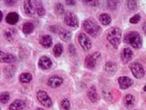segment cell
<instances>
[{
	"instance_id": "30",
	"label": "cell",
	"mask_w": 146,
	"mask_h": 110,
	"mask_svg": "<svg viewBox=\"0 0 146 110\" xmlns=\"http://www.w3.org/2000/svg\"><path fill=\"white\" fill-rule=\"evenodd\" d=\"M140 19H141V16L139 14H136L130 18V23H131L132 24H136L139 21Z\"/></svg>"
},
{
	"instance_id": "32",
	"label": "cell",
	"mask_w": 146,
	"mask_h": 110,
	"mask_svg": "<svg viewBox=\"0 0 146 110\" xmlns=\"http://www.w3.org/2000/svg\"><path fill=\"white\" fill-rule=\"evenodd\" d=\"M127 5L130 10H135L137 7V2L136 1H127Z\"/></svg>"
},
{
	"instance_id": "11",
	"label": "cell",
	"mask_w": 146,
	"mask_h": 110,
	"mask_svg": "<svg viewBox=\"0 0 146 110\" xmlns=\"http://www.w3.org/2000/svg\"><path fill=\"white\" fill-rule=\"evenodd\" d=\"M52 65L51 59L48 57L44 56L40 58L38 61V67L43 70H46L51 68Z\"/></svg>"
},
{
	"instance_id": "39",
	"label": "cell",
	"mask_w": 146,
	"mask_h": 110,
	"mask_svg": "<svg viewBox=\"0 0 146 110\" xmlns=\"http://www.w3.org/2000/svg\"><path fill=\"white\" fill-rule=\"evenodd\" d=\"M144 91H145V92H146V85L144 86Z\"/></svg>"
},
{
	"instance_id": "31",
	"label": "cell",
	"mask_w": 146,
	"mask_h": 110,
	"mask_svg": "<svg viewBox=\"0 0 146 110\" xmlns=\"http://www.w3.org/2000/svg\"><path fill=\"white\" fill-rule=\"evenodd\" d=\"M118 1H108V7L110 9V10H115L117 6Z\"/></svg>"
},
{
	"instance_id": "33",
	"label": "cell",
	"mask_w": 146,
	"mask_h": 110,
	"mask_svg": "<svg viewBox=\"0 0 146 110\" xmlns=\"http://www.w3.org/2000/svg\"><path fill=\"white\" fill-rule=\"evenodd\" d=\"M13 33L12 32L11 30H8V31H5V33H4V36L6 37V38L7 39H8L9 41L12 40L13 38V34H12Z\"/></svg>"
},
{
	"instance_id": "20",
	"label": "cell",
	"mask_w": 146,
	"mask_h": 110,
	"mask_svg": "<svg viewBox=\"0 0 146 110\" xmlns=\"http://www.w3.org/2000/svg\"><path fill=\"white\" fill-rule=\"evenodd\" d=\"M40 44L44 48H49L52 45V38L51 36L45 35L40 39Z\"/></svg>"
},
{
	"instance_id": "6",
	"label": "cell",
	"mask_w": 146,
	"mask_h": 110,
	"mask_svg": "<svg viewBox=\"0 0 146 110\" xmlns=\"http://www.w3.org/2000/svg\"><path fill=\"white\" fill-rule=\"evenodd\" d=\"M36 97H37L38 100L43 105V106L48 108L52 107V100L45 91H38L37 95H36Z\"/></svg>"
},
{
	"instance_id": "12",
	"label": "cell",
	"mask_w": 146,
	"mask_h": 110,
	"mask_svg": "<svg viewBox=\"0 0 146 110\" xmlns=\"http://www.w3.org/2000/svg\"><path fill=\"white\" fill-rule=\"evenodd\" d=\"M133 56V52H132V50L129 48H125L123 49L122 51L121 52V59L124 63H127L130 62L132 59Z\"/></svg>"
},
{
	"instance_id": "13",
	"label": "cell",
	"mask_w": 146,
	"mask_h": 110,
	"mask_svg": "<svg viewBox=\"0 0 146 110\" xmlns=\"http://www.w3.org/2000/svg\"><path fill=\"white\" fill-rule=\"evenodd\" d=\"M63 80L62 77L55 75L49 78L48 81V85L51 88H57L63 83Z\"/></svg>"
},
{
	"instance_id": "3",
	"label": "cell",
	"mask_w": 146,
	"mask_h": 110,
	"mask_svg": "<svg viewBox=\"0 0 146 110\" xmlns=\"http://www.w3.org/2000/svg\"><path fill=\"white\" fill-rule=\"evenodd\" d=\"M122 31L119 28H113L110 30L107 34V38L114 47L117 48L121 43Z\"/></svg>"
},
{
	"instance_id": "17",
	"label": "cell",
	"mask_w": 146,
	"mask_h": 110,
	"mask_svg": "<svg viewBox=\"0 0 146 110\" xmlns=\"http://www.w3.org/2000/svg\"><path fill=\"white\" fill-rule=\"evenodd\" d=\"M124 104L125 108L127 109H131L135 106V97L131 94L125 95V97L124 99Z\"/></svg>"
},
{
	"instance_id": "25",
	"label": "cell",
	"mask_w": 146,
	"mask_h": 110,
	"mask_svg": "<svg viewBox=\"0 0 146 110\" xmlns=\"http://www.w3.org/2000/svg\"><path fill=\"white\" fill-rule=\"evenodd\" d=\"M36 4V12L38 16H43L45 14V9L43 7L40 1H35Z\"/></svg>"
},
{
	"instance_id": "23",
	"label": "cell",
	"mask_w": 146,
	"mask_h": 110,
	"mask_svg": "<svg viewBox=\"0 0 146 110\" xmlns=\"http://www.w3.org/2000/svg\"><path fill=\"white\" fill-rule=\"evenodd\" d=\"M99 21L103 25L107 26L110 24L111 21V17L107 13H102L99 16Z\"/></svg>"
},
{
	"instance_id": "35",
	"label": "cell",
	"mask_w": 146,
	"mask_h": 110,
	"mask_svg": "<svg viewBox=\"0 0 146 110\" xmlns=\"http://www.w3.org/2000/svg\"><path fill=\"white\" fill-rule=\"evenodd\" d=\"M16 1H12V0H8V1H4V3H5V4H6L7 6H14L15 3H16Z\"/></svg>"
},
{
	"instance_id": "19",
	"label": "cell",
	"mask_w": 146,
	"mask_h": 110,
	"mask_svg": "<svg viewBox=\"0 0 146 110\" xmlns=\"http://www.w3.org/2000/svg\"><path fill=\"white\" fill-rule=\"evenodd\" d=\"M88 97L92 102H96L99 99V95L94 86L91 87L88 91Z\"/></svg>"
},
{
	"instance_id": "22",
	"label": "cell",
	"mask_w": 146,
	"mask_h": 110,
	"mask_svg": "<svg viewBox=\"0 0 146 110\" xmlns=\"http://www.w3.org/2000/svg\"><path fill=\"white\" fill-rule=\"evenodd\" d=\"M34 30V26L31 22H26L23 25V32L25 34H29L32 33Z\"/></svg>"
},
{
	"instance_id": "24",
	"label": "cell",
	"mask_w": 146,
	"mask_h": 110,
	"mask_svg": "<svg viewBox=\"0 0 146 110\" xmlns=\"http://www.w3.org/2000/svg\"><path fill=\"white\" fill-rule=\"evenodd\" d=\"M33 80V76L29 73H23L20 76V81L23 83H27Z\"/></svg>"
},
{
	"instance_id": "14",
	"label": "cell",
	"mask_w": 146,
	"mask_h": 110,
	"mask_svg": "<svg viewBox=\"0 0 146 110\" xmlns=\"http://www.w3.org/2000/svg\"><path fill=\"white\" fill-rule=\"evenodd\" d=\"M0 61L1 62L12 63L16 61V58L11 54L4 53L1 51L0 53Z\"/></svg>"
},
{
	"instance_id": "5",
	"label": "cell",
	"mask_w": 146,
	"mask_h": 110,
	"mask_svg": "<svg viewBox=\"0 0 146 110\" xmlns=\"http://www.w3.org/2000/svg\"><path fill=\"white\" fill-rule=\"evenodd\" d=\"M130 69L132 74L137 79H140L144 76L145 72L143 66L138 62H131L130 66Z\"/></svg>"
},
{
	"instance_id": "1",
	"label": "cell",
	"mask_w": 146,
	"mask_h": 110,
	"mask_svg": "<svg viewBox=\"0 0 146 110\" xmlns=\"http://www.w3.org/2000/svg\"><path fill=\"white\" fill-rule=\"evenodd\" d=\"M124 42L134 48H139L142 46V38L138 32L131 31L127 33L124 38Z\"/></svg>"
},
{
	"instance_id": "21",
	"label": "cell",
	"mask_w": 146,
	"mask_h": 110,
	"mask_svg": "<svg viewBox=\"0 0 146 110\" xmlns=\"http://www.w3.org/2000/svg\"><path fill=\"white\" fill-rule=\"evenodd\" d=\"M59 36H60V39L65 42H69L71 39V33L68 30L65 29H61L58 32Z\"/></svg>"
},
{
	"instance_id": "29",
	"label": "cell",
	"mask_w": 146,
	"mask_h": 110,
	"mask_svg": "<svg viewBox=\"0 0 146 110\" xmlns=\"http://www.w3.org/2000/svg\"><path fill=\"white\" fill-rule=\"evenodd\" d=\"M61 107L64 110H70L71 108V104L70 100L67 99H64L62 100L60 103Z\"/></svg>"
},
{
	"instance_id": "8",
	"label": "cell",
	"mask_w": 146,
	"mask_h": 110,
	"mask_svg": "<svg viewBox=\"0 0 146 110\" xmlns=\"http://www.w3.org/2000/svg\"><path fill=\"white\" fill-rule=\"evenodd\" d=\"M78 41L82 48L87 52L91 48L92 44L88 36L84 33H80L78 36Z\"/></svg>"
},
{
	"instance_id": "7",
	"label": "cell",
	"mask_w": 146,
	"mask_h": 110,
	"mask_svg": "<svg viewBox=\"0 0 146 110\" xmlns=\"http://www.w3.org/2000/svg\"><path fill=\"white\" fill-rule=\"evenodd\" d=\"M64 20H65L66 25L69 26L77 27L79 26L78 18L75 13L72 12H68L66 13Z\"/></svg>"
},
{
	"instance_id": "9",
	"label": "cell",
	"mask_w": 146,
	"mask_h": 110,
	"mask_svg": "<svg viewBox=\"0 0 146 110\" xmlns=\"http://www.w3.org/2000/svg\"><path fill=\"white\" fill-rule=\"evenodd\" d=\"M25 12L27 15H34L36 12L35 1H25L24 2Z\"/></svg>"
},
{
	"instance_id": "28",
	"label": "cell",
	"mask_w": 146,
	"mask_h": 110,
	"mask_svg": "<svg viewBox=\"0 0 146 110\" xmlns=\"http://www.w3.org/2000/svg\"><path fill=\"white\" fill-rule=\"evenodd\" d=\"M55 12L57 15H61L63 14L65 12V9H64V7L61 3H57L55 6Z\"/></svg>"
},
{
	"instance_id": "40",
	"label": "cell",
	"mask_w": 146,
	"mask_h": 110,
	"mask_svg": "<svg viewBox=\"0 0 146 110\" xmlns=\"http://www.w3.org/2000/svg\"><path fill=\"white\" fill-rule=\"evenodd\" d=\"M36 110H44L43 109H42V108H37L36 109Z\"/></svg>"
},
{
	"instance_id": "36",
	"label": "cell",
	"mask_w": 146,
	"mask_h": 110,
	"mask_svg": "<svg viewBox=\"0 0 146 110\" xmlns=\"http://www.w3.org/2000/svg\"><path fill=\"white\" fill-rule=\"evenodd\" d=\"M66 3H67L68 5H70V6L74 5L76 3V2L74 1H66Z\"/></svg>"
},
{
	"instance_id": "26",
	"label": "cell",
	"mask_w": 146,
	"mask_h": 110,
	"mask_svg": "<svg viewBox=\"0 0 146 110\" xmlns=\"http://www.w3.org/2000/svg\"><path fill=\"white\" fill-rule=\"evenodd\" d=\"M63 52V45L61 44H57L54 46L53 53L56 57H59Z\"/></svg>"
},
{
	"instance_id": "38",
	"label": "cell",
	"mask_w": 146,
	"mask_h": 110,
	"mask_svg": "<svg viewBox=\"0 0 146 110\" xmlns=\"http://www.w3.org/2000/svg\"><path fill=\"white\" fill-rule=\"evenodd\" d=\"M1 21H2V20H3V12H2V11H1Z\"/></svg>"
},
{
	"instance_id": "10",
	"label": "cell",
	"mask_w": 146,
	"mask_h": 110,
	"mask_svg": "<svg viewBox=\"0 0 146 110\" xmlns=\"http://www.w3.org/2000/svg\"><path fill=\"white\" fill-rule=\"evenodd\" d=\"M118 83L121 89H126L129 88L133 83V81L131 78L128 76H120L117 80Z\"/></svg>"
},
{
	"instance_id": "27",
	"label": "cell",
	"mask_w": 146,
	"mask_h": 110,
	"mask_svg": "<svg viewBox=\"0 0 146 110\" xmlns=\"http://www.w3.org/2000/svg\"><path fill=\"white\" fill-rule=\"evenodd\" d=\"M10 99V94L7 92H4L0 95V101L3 104L7 103Z\"/></svg>"
},
{
	"instance_id": "2",
	"label": "cell",
	"mask_w": 146,
	"mask_h": 110,
	"mask_svg": "<svg viewBox=\"0 0 146 110\" xmlns=\"http://www.w3.org/2000/svg\"><path fill=\"white\" fill-rule=\"evenodd\" d=\"M84 28L86 33L94 38L98 36L101 31L100 26L95 21L91 19L86 20L84 21Z\"/></svg>"
},
{
	"instance_id": "34",
	"label": "cell",
	"mask_w": 146,
	"mask_h": 110,
	"mask_svg": "<svg viewBox=\"0 0 146 110\" xmlns=\"http://www.w3.org/2000/svg\"><path fill=\"white\" fill-rule=\"evenodd\" d=\"M82 3H85V4L90 5L91 6H98L99 4L98 1H83Z\"/></svg>"
},
{
	"instance_id": "16",
	"label": "cell",
	"mask_w": 146,
	"mask_h": 110,
	"mask_svg": "<svg viewBox=\"0 0 146 110\" xmlns=\"http://www.w3.org/2000/svg\"><path fill=\"white\" fill-rule=\"evenodd\" d=\"M26 103L21 100H15L11 104L9 110H20L25 108Z\"/></svg>"
},
{
	"instance_id": "18",
	"label": "cell",
	"mask_w": 146,
	"mask_h": 110,
	"mask_svg": "<svg viewBox=\"0 0 146 110\" xmlns=\"http://www.w3.org/2000/svg\"><path fill=\"white\" fill-rule=\"evenodd\" d=\"M105 70L109 74L113 75L115 74L117 70V66L115 62L109 61L106 64Z\"/></svg>"
},
{
	"instance_id": "4",
	"label": "cell",
	"mask_w": 146,
	"mask_h": 110,
	"mask_svg": "<svg viewBox=\"0 0 146 110\" xmlns=\"http://www.w3.org/2000/svg\"><path fill=\"white\" fill-rule=\"evenodd\" d=\"M100 59H101V55L99 52H95L92 54H90L85 58V66L88 69L92 70L96 66Z\"/></svg>"
},
{
	"instance_id": "37",
	"label": "cell",
	"mask_w": 146,
	"mask_h": 110,
	"mask_svg": "<svg viewBox=\"0 0 146 110\" xmlns=\"http://www.w3.org/2000/svg\"><path fill=\"white\" fill-rule=\"evenodd\" d=\"M143 30L144 33L146 34V23H144V24L143 26Z\"/></svg>"
},
{
	"instance_id": "15",
	"label": "cell",
	"mask_w": 146,
	"mask_h": 110,
	"mask_svg": "<svg viewBox=\"0 0 146 110\" xmlns=\"http://www.w3.org/2000/svg\"><path fill=\"white\" fill-rule=\"evenodd\" d=\"M6 20L8 24L14 25L19 20V15L16 12H10L7 15Z\"/></svg>"
}]
</instances>
